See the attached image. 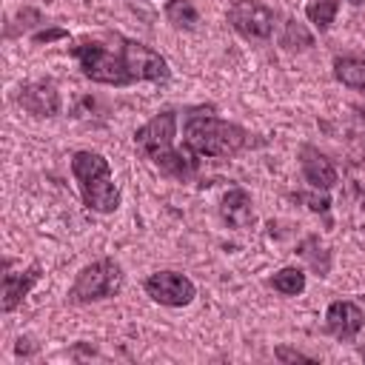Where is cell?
I'll list each match as a JSON object with an SVG mask.
<instances>
[{
  "mask_svg": "<svg viewBox=\"0 0 365 365\" xmlns=\"http://www.w3.org/2000/svg\"><path fill=\"white\" fill-rule=\"evenodd\" d=\"M143 288L154 302L168 308H182L197 297V285L180 271H154L151 277H145Z\"/></svg>",
  "mask_w": 365,
  "mask_h": 365,
  "instance_id": "8992f818",
  "label": "cell"
},
{
  "mask_svg": "<svg viewBox=\"0 0 365 365\" xmlns=\"http://www.w3.org/2000/svg\"><path fill=\"white\" fill-rule=\"evenodd\" d=\"M71 174L77 180L83 202L97 214H111L120 208V188L111 177V165L97 151H74Z\"/></svg>",
  "mask_w": 365,
  "mask_h": 365,
  "instance_id": "3957f363",
  "label": "cell"
},
{
  "mask_svg": "<svg viewBox=\"0 0 365 365\" xmlns=\"http://www.w3.org/2000/svg\"><path fill=\"white\" fill-rule=\"evenodd\" d=\"M351 3H356V6H359V3H365V0H351Z\"/></svg>",
  "mask_w": 365,
  "mask_h": 365,
  "instance_id": "ffe728a7",
  "label": "cell"
},
{
  "mask_svg": "<svg viewBox=\"0 0 365 365\" xmlns=\"http://www.w3.org/2000/svg\"><path fill=\"white\" fill-rule=\"evenodd\" d=\"M20 106L37 117H54L60 111V94L54 88V83L48 80H37V83H26L17 94Z\"/></svg>",
  "mask_w": 365,
  "mask_h": 365,
  "instance_id": "8fae6325",
  "label": "cell"
},
{
  "mask_svg": "<svg viewBox=\"0 0 365 365\" xmlns=\"http://www.w3.org/2000/svg\"><path fill=\"white\" fill-rule=\"evenodd\" d=\"M123 288V268L114 259H97L86 268H80V274L74 277L71 288H68V302L74 305H88V302H100L114 297Z\"/></svg>",
  "mask_w": 365,
  "mask_h": 365,
  "instance_id": "277c9868",
  "label": "cell"
},
{
  "mask_svg": "<svg viewBox=\"0 0 365 365\" xmlns=\"http://www.w3.org/2000/svg\"><path fill=\"white\" fill-rule=\"evenodd\" d=\"M362 325H365V314H362V308H359L356 302H351V299H336V302H331L328 311H325V328H328L336 339H342V342L356 339V334L362 331Z\"/></svg>",
  "mask_w": 365,
  "mask_h": 365,
  "instance_id": "9c48e42d",
  "label": "cell"
},
{
  "mask_svg": "<svg viewBox=\"0 0 365 365\" xmlns=\"http://www.w3.org/2000/svg\"><path fill=\"white\" fill-rule=\"evenodd\" d=\"M71 54L77 57L83 74L94 83H106V86H131L134 83L120 48L114 51V48H106L103 43H80L71 48Z\"/></svg>",
  "mask_w": 365,
  "mask_h": 365,
  "instance_id": "5b68a950",
  "label": "cell"
},
{
  "mask_svg": "<svg viewBox=\"0 0 365 365\" xmlns=\"http://www.w3.org/2000/svg\"><path fill=\"white\" fill-rule=\"evenodd\" d=\"M220 214L222 220L231 225V228H248L254 222V208H251V197L245 188H231L225 191L222 197V205H220Z\"/></svg>",
  "mask_w": 365,
  "mask_h": 365,
  "instance_id": "4fadbf2b",
  "label": "cell"
},
{
  "mask_svg": "<svg viewBox=\"0 0 365 365\" xmlns=\"http://www.w3.org/2000/svg\"><path fill=\"white\" fill-rule=\"evenodd\" d=\"M299 168H302L305 182L311 188H317V191H328V188L336 185V168H334V163L322 151H317L314 145H302L299 148Z\"/></svg>",
  "mask_w": 365,
  "mask_h": 365,
  "instance_id": "30bf717a",
  "label": "cell"
},
{
  "mask_svg": "<svg viewBox=\"0 0 365 365\" xmlns=\"http://www.w3.org/2000/svg\"><path fill=\"white\" fill-rule=\"evenodd\" d=\"M277 359L288 362V359H311V356H305V354H299V351H291V348L279 345V348H277Z\"/></svg>",
  "mask_w": 365,
  "mask_h": 365,
  "instance_id": "ac0fdd59",
  "label": "cell"
},
{
  "mask_svg": "<svg viewBox=\"0 0 365 365\" xmlns=\"http://www.w3.org/2000/svg\"><path fill=\"white\" fill-rule=\"evenodd\" d=\"M359 354H362V359H365V348H362V351H359Z\"/></svg>",
  "mask_w": 365,
  "mask_h": 365,
  "instance_id": "44dd1931",
  "label": "cell"
},
{
  "mask_svg": "<svg viewBox=\"0 0 365 365\" xmlns=\"http://www.w3.org/2000/svg\"><path fill=\"white\" fill-rule=\"evenodd\" d=\"M57 37H66V31H63V29L43 31V34H37V37H34V43H48V40H57Z\"/></svg>",
  "mask_w": 365,
  "mask_h": 365,
  "instance_id": "d6986e66",
  "label": "cell"
},
{
  "mask_svg": "<svg viewBox=\"0 0 365 365\" xmlns=\"http://www.w3.org/2000/svg\"><path fill=\"white\" fill-rule=\"evenodd\" d=\"M174 140H177V114L174 111H160L134 134V145L145 160H151L163 174L188 180L197 168V160L191 154L177 151Z\"/></svg>",
  "mask_w": 365,
  "mask_h": 365,
  "instance_id": "7a4b0ae2",
  "label": "cell"
},
{
  "mask_svg": "<svg viewBox=\"0 0 365 365\" xmlns=\"http://www.w3.org/2000/svg\"><path fill=\"white\" fill-rule=\"evenodd\" d=\"M182 143L200 157H231L248 145V131L237 123L220 120L214 108H191L182 120Z\"/></svg>",
  "mask_w": 365,
  "mask_h": 365,
  "instance_id": "6da1fadb",
  "label": "cell"
},
{
  "mask_svg": "<svg viewBox=\"0 0 365 365\" xmlns=\"http://www.w3.org/2000/svg\"><path fill=\"white\" fill-rule=\"evenodd\" d=\"M271 288L285 294V297H297L305 291V271L297 268V265H288V268H279L274 277H271Z\"/></svg>",
  "mask_w": 365,
  "mask_h": 365,
  "instance_id": "9a60e30c",
  "label": "cell"
},
{
  "mask_svg": "<svg viewBox=\"0 0 365 365\" xmlns=\"http://www.w3.org/2000/svg\"><path fill=\"white\" fill-rule=\"evenodd\" d=\"M228 23L245 40H268L274 31V11L257 0H237L228 9Z\"/></svg>",
  "mask_w": 365,
  "mask_h": 365,
  "instance_id": "52a82bcc",
  "label": "cell"
},
{
  "mask_svg": "<svg viewBox=\"0 0 365 365\" xmlns=\"http://www.w3.org/2000/svg\"><path fill=\"white\" fill-rule=\"evenodd\" d=\"M123 57H125V66H128V74L137 80H151V83H165L171 77V68L165 63V57H160L154 48L137 43V40H123L120 46Z\"/></svg>",
  "mask_w": 365,
  "mask_h": 365,
  "instance_id": "ba28073f",
  "label": "cell"
},
{
  "mask_svg": "<svg viewBox=\"0 0 365 365\" xmlns=\"http://www.w3.org/2000/svg\"><path fill=\"white\" fill-rule=\"evenodd\" d=\"M336 11H339V0H308V6H305V17L319 31H328L331 29Z\"/></svg>",
  "mask_w": 365,
  "mask_h": 365,
  "instance_id": "2e32d148",
  "label": "cell"
},
{
  "mask_svg": "<svg viewBox=\"0 0 365 365\" xmlns=\"http://www.w3.org/2000/svg\"><path fill=\"white\" fill-rule=\"evenodd\" d=\"M334 77L356 91H365V60L362 57H336L334 60Z\"/></svg>",
  "mask_w": 365,
  "mask_h": 365,
  "instance_id": "5bb4252c",
  "label": "cell"
},
{
  "mask_svg": "<svg viewBox=\"0 0 365 365\" xmlns=\"http://www.w3.org/2000/svg\"><path fill=\"white\" fill-rule=\"evenodd\" d=\"M165 17H168L171 26L185 29V31H191V29L200 23V14H197V9H194L191 0H171V3L165 6Z\"/></svg>",
  "mask_w": 365,
  "mask_h": 365,
  "instance_id": "e0dca14e",
  "label": "cell"
},
{
  "mask_svg": "<svg viewBox=\"0 0 365 365\" xmlns=\"http://www.w3.org/2000/svg\"><path fill=\"white\" fill-rule=\"evenodd\" d=\"M37 279H40V265H31L23 274H3V299H0L3 314H11L26 299V294Z\"/></svg>",
  "mask_w": 365,
  "mask_h": 365,
  "instance_id": "7c38bea8",
  "label": "cell"
}]
</instances>
